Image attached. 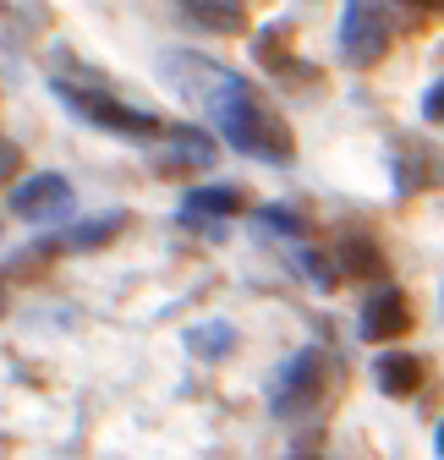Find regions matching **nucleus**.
I'll list each match as a JSON object with an SVG mask.
<instances>
[{
	"instance_id": "obj_1",
	"label": "nucleus",
	"mask_w": 444,
	"mask_h": 460,
	"mask_svg": "<svg viewBox=\"0 0 444 460\" xmlns=\"http://www.w3.org/2000/svg\"><path fill=\"white\" fill-rule=\"evenodd\" d=\"M203 110H209L214 132L226 137L236 154H247L258 164H291L297 159V137L286 127V115L258 93V83L226 72V77L214 83V93L203 99Z\"/></svg>"
},
{
	"instance_id": "obj_2",
	"label": "nucleus",
	"mask_w": 444,
	"mask_h": 460,
	"mask_svg": "<svg viewBox=\"0 0 444 460\" xmlns=\"http://www.w3.org/2000/svg\"><path fill=\"white\" fill-rule=\"evenodd\" d=\"M49 93L61 99L77 121H88L93 132H110V137H132V143H154L159 137V115H148V110H138V104H127V99H110V93H93V88H72V83H61V77H49Z\"/></svg>"
},
{
	"instance_id": "obj_3",
	"label": "nucleus",
	"mask_w": 444,
	"mask_h": 460,
	"mask_svg": "<svg viewBox=\"0 0 444 460\" xmlns=\"http://www.w3.org/2000/svg\"><path fill=\"white\" fill-rule=\"evenodd\" d=\"M318 394H324V351H318V345H302V351H291L280 367H274V378H269V411L274 417H297V411L313 406Z\"/></svg>"
},
{
	"instance_id": "obj_4",
	"label": "nucleus",
	"mask_w": 444,
	"mask_h": 460,
	"mask_svg": "<svg viewBox=\"0 0 444 460\" xmlns=\"http://www.w3.org/2000/svg\"><path fill=\"white\" fill-rule=\"evenodd\" d=\"M390 0H346V17H341V55L346 66L368 72L384 49H390V17H384Z\"/></svg>"
},
{
	"instance_id": "obj_5",
	"label": "nucleus",
	"mask_w": 444,
	"mask_h": 460,
	"mask_svg": "<svg viewBox=\"0 0 444 460\" xmlns=\"http://www.w3.org/2000/svg\"><path fill=\"white\" fill-rule=\"evenodd\" d=\"M77 198L67 187V176H55V170H39V176H22L12 187V214L28 219V225H49V219H72Z\"/></svg>"
},
{
	"instance_id": "obj_6",
	"label": "nucleus",
	"mask_w": 444,
	"mask_h": 460,
	"mask_svg": "<svg viewBox=\"0 0 444 460\" xmlns=\"http://www.w3.org/2000/svg\"><path fill=\"white\" fill-rule=\"evenodd\" d=\"M159 72H164V83H171L182 99H192V104H203V99L214 93V83L226 77V66H219V61L192 55V49H164V55H159Z\"/></svg>"
},
{
	"instance_id": "obj_7",
	"label": "nucleus",
	"mask_w": 444,
	"mask_h": 460,
	"mask_svg": "<svg viewBox=\"0 0 444 460\" xmlns=\"http://www.w3.org/2000/svg\"><path fill=\"white\" fill-rule=\"evenodd\" d=\"M406 329H412L406 296L395 291V285H378V291L368 296V307H362V340H401Z\"/></svg>"
},
{
	"instance_id": "obj_8",
	"label": "nucleus",
	"mask_w": 444,
	"mask_h": 460,
	"mask_svg": "<svg viewBox=\"0 0 444 460\" xmlns=\"http://www.w3.org/2000/svg\"><path fill=\"white\" fill-rule=\"evenodd\" d=\"M373 384H378V394L406 400V394L422 389V362L412 351H378L373 357Z\"/></svg>"
},
{
	"instance_id": "obj_9",
	"label": "nucleus",
	"mask_w": 444,
	"mask_h": 460,
	"mask_svg": "<svg viewBox=\"0 0 444 460\" xmlns=\"http://www.w3.org/2000/svg\"><path fill=\"white\" fill-rule=\"evenodd\" d=\"M182 12H187L203 33H242V28H247L242 0H182Z\"/></svg>"
},
{
	"instance_id": "obj_10",
	"label": "nucleus",
	"mask_w": 444,
	"mask_h": 460,
	"mask_svg": "<svg viewBox=\"0 0 444 460\" xmlns=\"http://www.w3.org/2000/svg\"><path fill=\"white\" fill-rule=\"evenodd\" d=\"M159 137L171 143V159L176 164H214V137L209 132H198V127H159Z\"/></svg>"
},
{
	"instance_id": "obj_11",
	"label": "nucleus",
	"mask_w": 444,
	"mask_h": 460,
	"mask_svg": "<svg viewBox=\"0 0 444 460\" xmlns=\"http://www.w3.org/2000/svg\"><path fill=\"white\" fill-rule=\"evenodd\" d=\"M187 345H192V357H203V362H226L231 345H236V329L226 318H209V323H198L187 334Z\"/></svg>"
},
{
	"instance_id": "obj_12",
	"label": "nucleus",
	"mask_w": 444,
	"mask_h": 460,
	"mask_svg": "<svg viewBox=\"0 0 444 460\" xmlns=\"http://www.w3.org/2000/svg\"><path fill=\"white\" fill-rule=\"evenodd\" d=\"M182 208L209 214V219H231V214H242V192L236 187H198V192H187Z\"/></svg>"
},
{
	"instance_id": "obj_13",
	"label": "nucleus",
	"mask_w": 444,
	"mask_h": 460,
	"mask_svg": "<svg viewBox=\"0 0 444 460\" xmlns=\"http://www.w3.org/2000/svg\"><path fill=\"white\" fill-rule=\"evenodd\" d=\"M341 274H357V279H373L378 269H384V258H378V247L368 242V236H346L341 242V263H335Z\"/></svg>"
},
{
	"instance_id": "obj_14",
	"label": "nucleus",
	"mask_w": 444,
	"mask_h": 460,
	"mask_svg": "<svg viewBox=\"0 0 444 460\" xmlns=\"http://www.w3.org/2000/svg\"><path fill=\"white\" fill-rule=\"evenodd\" d=\"M121 230V214H104V219H88V225H77V230H67L61 236V247H72V252H83V247H99V242H110Z\"/></svg>"
},
{
	"instance_id": "obj_15",
	"label": "nucleus",
	"mask_w": 444,
	"mask_h": 460,
	"mask_svg": "<svg viewBox=\"0 0 444 460\" xmlns=\"http://www.w3.org/2000/svg\"><path fill=\"white\" fill-rule=\"evenodd\" d=\"M258 225H263V230H274V236H307V219H302V214H291L286 203L258 208Z\"/></svg>"
},
{
	"instance_id": "obj_16",
	"label": "nucleus",
	"mask_w": 444,
	"mask_h": 460,
	"mask_svg": "<svg viewBox=\"0 0 444 460\" xmlns=\"http://www.w3.org/2000/svg\"><path fill=\"white\" fill-rule=\"evenodd\" d=\"M17 61V33H12V12L0 6V72Z\"/></svg>"
},
{
	"instance_id": "obj_17",
	"label": "nucleus",
	"mask_w": 444,
	"mask_h": 460,
	"mask_svg": "<svg viewBox=\"0 0 444 460\" xmlns=\"http://www.w3.org/2000/svg\"><path fill=\"white\" fill-rule=\"evenodd\" d=\"M422 115H428L433 127H444V77H439V83H433V88L422 93Z\"/></svg>"
},
{
	"instance_id": "obj_18",
	"label": "nucleus",
	"mask_w": 444,
	"mask_h": 460,
	"mask_svg": "<svg viewBox=\"0 0 444 460\" xmlns=\"http://www.w3.org/2000/svg\"><path fill=\"white\" fill-rule=\"evenodd\" d=\"M433 449H439V455H444V422H439V433H433Z\"/></svg>"
}]
</instances>
